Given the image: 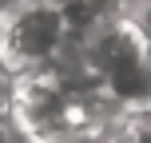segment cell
I'll use <instances>...</instances> for the list:
<instances>
[{"instance_id":"cell-2","label":"cell","mask_w":151,"mask_h":143,"mask_svg":"<svg viewBox=\"0 0 151 143\" xmlns=\"http://www.w3.org/2000/svg\"><path fill=\"white\" fill-rule=\"evenodd\" d=\"M131 28H135L139 36H143V44L151 48V0H143V4H139V12L131 16Z\"/></svg>"},{"instance_id":"cell-4","label":"cell","mask_w":151,"mask_h":143,"mask_svg":"<svg viewBox=\"0 0 151 143\" xmlns=\"http://www.w3.org/2000/svg\"><path fill=\"white\" fill-rule=\"evenodd\" d=\"M0 143H16V131L8 127V115H0Z\"/></svg>"},{"instance_id":"cell-1","label":"cell","mask_w":151,"mask_h":143,"mask_svg":"<svg viewBox=\"0 0 151 143\" xmlns=\"http://www.w3.org/2000/svg\"><path fill=\"white\" fill-rule=\"evenodd\" d=\"M64 48V16L56 0H32L16 8L0 32V64L20 75L32 68H48Z\"/></svg>"},{"instance_id":"cell-3","label":"cell","mask_w":151,"mask_h":143,"mask_svg":"<svg viewBox=\"0 0 151 143\" xmlns=\"http://www.w3.org/2000/svg\"><path fill=\"white\" fill-rule=\"evenodd\" d=\"M8 107H12V72L0 68V115H8Z\"/></svg>"}]
</instances>
